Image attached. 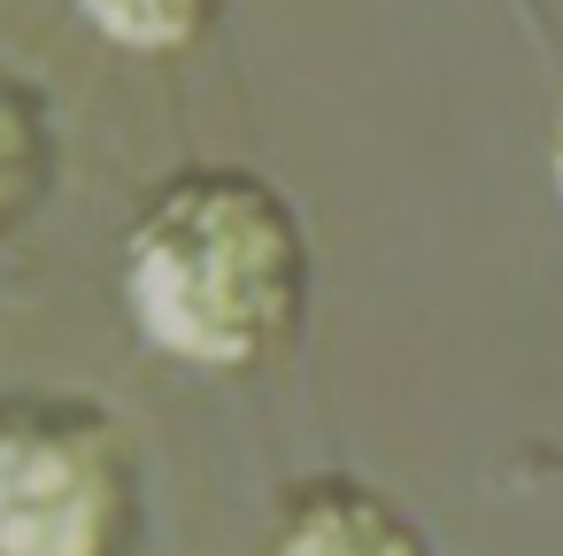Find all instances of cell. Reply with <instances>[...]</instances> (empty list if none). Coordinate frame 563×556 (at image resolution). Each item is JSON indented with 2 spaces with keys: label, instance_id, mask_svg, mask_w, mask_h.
<instances>
[{
  "label": "cell",
  "instance_id": "cell-6",
  "mask_svg": "<svg viewBox=\"0 0 563 556\" xmlns=\"http://www.w3.org/2000/svg\"><path fill=\"white\" fill-rule=\"evenodd\" d=\"M548 163H555V194H563V109H555V148H548Z\"/></svg>",
  "mask_w": 563,
  "mask_h": 556
},
{
  "label": "cell",
  "instance_id": "cell-2",
  "mask_svg": "<svg viewBox=\"0 0 563 556\" xmlns=\"http://www.w3.org/2000/svg\"><path fill=\"white\" fill-rule=\"evenodd\" d=\"M140 517L132 440L93 402L0 410V548L9 556H101Z\"/></svg>",
  "mask_w": 563,
  "mask_h": 556
},
{
  "label": "cell",
  "instance_id": "cell-1",
  "mask_svg": "<svg viewBox=\"0 0 563 556\" xmlns=\"http://www.w3.org/2000/svg\"><path fill=\"white\" fill-rule=\"evenodd\" d=\"M124 286L163 356L247 371L301 332L309 240L255 171H186L132 225Z\"/></svg>",
  "mask_w": 563,
  "mask_h": 556
},
{
  "label": "cell",
  "instance_id": "cell-4",
  "mask_svg": "<svg viewBox=\"0 0 563 556\" xmlns=\"http://www.w3.org/2000/svg\"><path fill=\"white\" fill-rule=\"evenodd\" d=\"M47 171H55L47 109H40V94L16 70H0V225L32 209V194L47 186Z\"/></svg>",
  "mask_w": 563,
  "mask_h": 556
},
{
  "label": "cell",
  "instance_id": "cell-3",
  "mask_svg": "<svg viewBox=\"0 0 563 556\" xmlns=\"http://www.w3.org/2000/svg\"><path fill=\"white\" fill-rule=\"evenodd\" d=\"M271 548H309V556H347V548H378V556H417L424 533L371 487L355 479H309L286 494V517L271 533Z\"/></svg>",
  "mask_w": 563,
  "mask_h": 556
},
{
  "label": "cell",
  "instance_id": "cell-5",
  "mask_svg": "<svg viewBox=\"0 0 563 556\" xmlns=\"http://www.w3.org/2000/svg\"><path fill=\"white\" fill-rule=\"evenodd\" d=\"M78 9L101 40H117L132 55H178L224 17V0H78Z\"/></svg>",
  "mask_w": 563,
  "mask_h": 556
}]
</instances>
